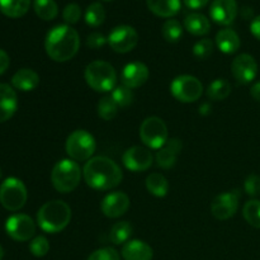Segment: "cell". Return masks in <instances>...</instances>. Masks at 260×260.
Masks as SVG:
<instances>
[{
    "label": "cell",
    "instance_id": "obj_1",
    "mask_svg": "<svg viewBox=\"0 0 260 260\" xmlns=\"http://www.w3.org/2000/svg\"><path fill=\"white\" fill-rule=\"evenodd\" d=\"M85 183L95 190H109L118 187L122 182L121 168L107 156L91 157L83 169Z\"/></svg>",
    "mask_w": 260,
    "mask_h": 260
},
{
    "label": "cell",
    "instance_id": "obj_2",
    "mask_svg": "<svg viewBox=\"0 0 260 260\" xmlns=\"http://www.w3.org/2000/svg\"><path fill=\"white\" fill-rule=\"evenodd\" d=\"M46 53L56 62H66L78 53L80 37L73 27L68 24L56 25L48 30L45 40Z\"/></svg>",
    "mask_w": 260,
    "mask_h": 260
},
{
    "label": "cell",
    "instance_id": "obj_3",
    "mask_svg": "<svg viewBox=\"0 0 260 260\" xmlns=\"http://www.w3.org/2000/svg\"><path fill=\"white\" fill-rule=\"evenodd\" d=\"M71 221V208L63 201L46 202L37 212L38 226L47 234L61 233Z\"/></svg>",
    "mask_w": 260,
    "mask_h": 260
},
{
    "label": "cell",
    "instance_id": "obj_4",
    "mask_svg": "<svg viewBox=\"0 0 260 260\" xmlns=\"http://www.w3.org/2000/svg\"><path fill=\"white\" fill-rule=\"evenodd\" d=\"M86 84L93 90L107 93L116 88L117 73L113 66L103 60H95L89 63L84 73Z\"/></svg>",
    "mask_w": 260,
    "mask_h": 260
},
{
    "label": "cell",
    "instance_id": "obj_5",
    "mask_svg": "<svg viewBox=\"0 0 260 260\" xmlns=\"http://www.w3.org/2000/svg\"><path fill=\"white\" fill-rule=\"evenodd\" d=\"M81 179V169L74 160L63 159L53 167L51 182L57 192L70 193L76 189Z\"/></svg>",
    "mask_w": 260,
    "mask_h": 260
},
{
    "label": "cell",
    "instance_id": "obj_6",
    "mask_svg": "<svg viewBox=\"0 0 260 260\" xmlns=\"http://www.w3.org/2000/svg\"><path fill=\"white\" fill-rule=\"evenodd\" d=\"M66 152L74 161H86L91 159L96 149L93 135L85 129H76L66 140Z\"/></svg>",
    "mask_w": 260,
    "mask_h": 260
},
{
    "label": "cell",
    "instance_id": "obj_7",
    "mask_svg": "<svg viewBox=\"0 0 260 260\" xmlns=\"http://www.w3.org/2000/svg\"><path fill=\"white\" fill-rule=\"evenodd\" d=\"M27 188L18 178H7L0 185V203L8 211H19L27 202Z\"/></svg>",
    "mask_w": 260,
    "mask_h": 260
},
{
    "label": "cell",
    "instance_id": "obj_8",
    "mask_svg": "<svg viewBox=\"0 0 260 260\" xmlns=\"http://www.w3.org/2000/svg\"><path fill=\"white\" fill-rule=\"evenodd\" d=\"M140 137L150 149H161L168 141L167 124L159 117H147L140 127Z\"/></svg>",
    "mask_w": 260,
    "mask_h": 260
},
{
    "label": "cell",
    "instance_id": "obj_9",
    "mask_svg": "<svg viewBox=\"0 0 260 260\" xmlns=\"http://www.w3.org/2000/svg\"><path fill=\"white\" fill-rule=\"evenodd\" d=\"M170 91L177 101L182 103L197 102L203 94V84L196 76H177L170 84Z\"/></svg>",
    "mask_w": 260,
    "mask_h": 260
},
{
    "label": "cell",
    "instance_id": "obj_10",
    "mask_svg": "<svg viewBox=\"0 0 260 260\" xmlns=\"http://www.w3.org/2000/svg\"><path fill=\"white\" fill-rule=\"evenodd\" d=\"M108 45L117 53L131 52L139 43V35L131 25L121 24L114 27L108 36Z\"/></svg>",
    "mask_w": 260,
    "mask_h": 260
},
{
    "label": "cell",
    "instance_id": "obj_11",
    "mask_svg": "<svg viewBox=\"0 0 260 260\" xmlns=\"http://www.w3.org/2000/svg\"><path fill=\"white\" fill-rule=\"evenodd\" d=\"M5 231L15 241H28L35 236L36 223L24 213L10 216L5 222Z\"/></svg>",
    "mask_w": 260,
    "mask_h": 260
},
{
    "label": "cell",
    "instance_id": "obj_12",
    "mask_svg": "<svg viewBox=\"0 0 260 260\" xmlns=\"http://www.w3.org/2000/svg\"><path fill=\"white\" fill-rule=\"evenodd\" d=\"M239 200H240L239 190H231V192L218 194L211 203V213L217 220H229L238 211Z\"/></svg>",
    "mask_w": 260,
    "mask_h": 260
},
{
    "label": "cell",
    "instance_id": "obj_13",
    "mask_svg": "<svg viewBox=\"0 0 260 260\" xmlns=\"http://www.w3.org/2000/svg\"><path fill=\"white\" fill-rule=\"evenodd\" d=\"M122 161H123L124 167L131 172H146L147 169L151 168L154 156H152L151 151L146 147L132 146L124 151Z\"/></svg>",
    "mask_w": 260,
    "mask_h": 260
},
{
    "label": "cell",
    "instance_id": "obj_14",
    "mask_svg": "<svg viewBox=\"0 0 260 260\" xmlns=\"http://www.w3.org/2000/svg\"><path fill=\"white\" fill-rule=\"evenodd\" d=\"M231 73L240 84H249L256 78L258 63L249 53H241L234 58L231 63Z\"/></svg>",
    "mask_w": 260,
    "mask_h": 260
},
{
    "label": "cell",
    "instance_id": "obj_15",
    "mask_svg": "<svg viewBox=\"0 0 260 260\" xmlns=\"http://www.w3.org/2000/svg\"><path fill=\"white\" fill-rule=\"evenodd\" d=\"M129 208V198L123 192H113L107 194L101 203V210L109 218L123 216Z\"/></svg>",
    "mask_w": 260,
    "mask_h": 260
},
{
    "label": "cell",
    "instance_id": "obj_16",
    "mask_svg": "<svg viewBox=\"0 0 260 260\" xmlns=\"http://www.w3.org/2000/svg\"><path fill=\"white\" fill-rule=\"evenodd\" d=\"M210 15L217 24L230 25L238 15V3L236 0H213Z\"/></svg>",
    "mask_w": 260,
    "mask_h": 260
},
{
    "label": "cell",
    "instance_id": "obj_17",
    "mask_svg": "<svg viewBox=\"0 0 260 260\" xmlns=\"http://www.w3.org/2000/svg\"><path fill=\"white\" fill-rule=\"evenodd\" d=\"M150 76L149 68L142 62L127 63L122 70L121 80L124 86L129 89H136L144 85Z\"/></svg>",
    "mask_w": 260,
    "mask_h": 260
},
{
    "label": "cell",
    "instance_id": "obj_18",
    "mask_svg": "<svg viewBox=\"0 0 260 260\" xmlns=\"http://www.w3.org/2000/svg\"><path fill=\"white\" fill-rule=\"evenodd\" d=\"M183 149V144L179 139L168 140L167 144L156 152V164L162 169H170L175 165L178 155Z\"/></svg>",
    "mask_w": 260,
    "mask_h": 260
},
{
    "label": "cell",
    "instance_id": "obj_19",
    "mask_svg": "<svg viewBox=\"0 0 260 260\" xmlns=\"http://www.w3.org/2000/svg\"><path fill=\"white\" fill-rule=\"evenodd\" d=\"M18 108L17 93L8 84L0 83V123L14 116Z\"/></svg>",
    "mask_w": 260,
    "mask_h": 260
},
{
    "label": "cell",
    "instance_id": "obj_20",
    "mask_svg": "<svg viewBox=\"0 0 260 260\" xmlns=\"http://www.w3.org/2000/svg\"><path fill=\"white\" fill-rule=\"evenodd\" d=\"M152 256L151 246L141 240L127 241L122 248V258L124 260H151Z\"/></svg>",
    "mask_w": 260,
    "mask_h": 260
},
{
    "label": "cell",
    "instance_id": "obj_21",
    "mask_svg": "<svg viewBox=\"0 0 260 260\" xmlns=\"http://www.w3.org/2000/svg\"><path fill=\"white\" fill-rule=\"evenodd\" d=\"M12 84L20 91H32L40 84V76L32 69H20L13 75Z\"/></svg>",
    "mask_w": 260,
    "mask_h": 260
},
{
    "label": "cell",
    "instance_id": "obj_22",
    "mask_svg": "<svg viewBox=\"0 0 260 260\" xmlns=\"http://www.w3.org/2000/svg\"><path fill=\"white\" fill-rule=\"evenodd\" d=\"M216 45H217L218 50L221 52L226 53V55H231V53H235L240 48V37L234 29L225 28V29H221L216 35Z\"/></svg>",
    "mask_w": 260,
    "mask_h": 260
},
{
    "label": "cell",
    "instance_id": "obj_23",
    "mask_svg": "<svg viewBox=\"0 0 260 260\" xmlns=\"http://www.w3.org/2000/svg\"><path fill=\"white\" fill-rule=\"evenodd\" d=\"M150 12L161 18H172L179 13L182 0H146Z\"/></svg>",
    "mask_w": 260,
    "mask_h": 260
},
{
    "label": "cell",
    "instance_id": "obj_24",
    "mask_svg": "<svg viewBox=\"0 0 260 260\" xmlns=\"http://www.w3.org/2000/svg\"><path fill=\"white\" fill-rule=\"evenodd\" d=\"M184 27L190 35L206 36L211 30V22L206 15L201 13H190L185 17Z\"/></svg>",
    "mask_w": 260,
    "mask_h": 260
},
{
    "label": "cell",
    "instance_id": "obj_25",
    "mask_svg": "<svg viewBox=\"0 0 260 260\" xmlns=\"http://www.w3.org/2000/svg\"><path fill=\"white\" fill-rule=\"evenodd\" d=\"M32 0H0V12L9 18H20L28 12Z\"/></svg>",
    "mask_w": 260,
    "mask_h": 260
},
{
    "label": "cell",
    "instance_id": "obj_26",
    "mask_svg": "<svg viewBox=\"0 0 260 260\" xmlns=\"http://www.w3.org/2000/svg\"><path fill=\"white\" fill-rule=\"evenodd\" d=\"M146 188L155 197H165L169 192V183L160 173H151L146 178Z\"/></svg>",
    "mask_w": 260,
    "mask_h": 260
},
{
    "label": "cell",
    "instance_id": "obj_27",
    "mask_svg": "<svg viewBox=\"0 0 260 260\" xmlns=\"http://www.w3.org/2000/svg\"><path fill=\"white\" fill-rule=\"evenodd\" d=\"M132 233H134V228L128 221H119L112 226L109 239L114 245H121V244H126L129 240Z\"/></svg>",
    "mask_w": 260,
    "mask_h": 260
},
{
    "label": "cell",
    "instance_id": "obj_28",
    "mask_svg": "<svg viewBox=\"0 0 260 260\" xmlns=\"http://www.w3.org/2000/svg\"><path fill=\"white\" fill-rule=\"evenodd\" d=\"M231 93V84L226 79H216L208 85L207 95L211 101H225Z\"/></svg>",
    "mask_w": 260,
    "mask_h": 260
},
{
    "label": "cell",
    "instance_id": "obj_29",
    "mask_svg": "<svg viewBox=\"0 0 260 260\" xmlns=\"http://www.w3.org/2000/svg\"><path fill=\"white\" fill-rule=\"evenodd\" d=\"M33 8L37 17L43 20H52L58 14V7L55 0H35Z\"/></svg>",
    "mask_w": 260,
    "mask_h": 260
},
{
    "label": "cell",
    "instance_id": "obj_30",
    "mask_svg": "<svg viewBox=\"0 0 260 260\" xmlns=\"http://www.w3.org/2000/svg\"><path fill=\"white\" fill-rule=\"evenodd\" d=\"M106 20V9L101 3H93L86 8L85 22L90 27H99Z\"/></svg>",
    "mask_w": 260,
    "mask_h": 260
},
{
    "label": "cell",
    "instance_id": "obj_31",
    "mask_svg": "<svg viewBox=\"0 0 260 260\" xmlns=\"http://www.w3.org/2000/svg\"><path fill=\"white\" fill-rule=\"evenodd\" d=\"M162 37L169 43H177L183 36V27L179 20L168 19L161 28Z\"/></svg>",
    "mask_w": 260,
    "mask_h": 260
},
{
    "label": "cell",
    "instance_id": "obj_32",
    "mask_svg": "<svg viewBox=\"0 0 260 260\" xmlns=\"http://www.w3.org/2000/svg\"><path fill=\"white\" fill-rule=\"evenodd\" d=\"M118 112V106L112 98V95H104L101 98L98 103V114L104 121H112L117 116Z\"/></svg>",
    "mask_w": 260,
    "mask_h": 260
},
{
    "label": "cell",
    "instance_id": "obj_33",
    "mask_svg": "<svg viewBox=\"0 0 260 260\" xmlns=\"http://www.w3.org/2000/svg\"><path fill=\"white\" fill-rule=\"evenodd\" d=\"M243 216L249 225L260 229V201H248L243 208Z\"/></svg>",
    "mask_w": 260,
    "mask_h": 260
},
{
    "label": "cell",
    "instance_id": "obj_34",
    "mask_svg": "<svg viewBox=\"0 0 260 260\" xmlns=\"http://www.w3.org/2000/svg\"><path fill=\"white\" fill-rule=\"evenodd\" d=\"M112 98L114 99V102L117 103V106L121 107V108H126V107L131 106L134 103L135 95L132 93V90L127 86L121 85V86H116L112 91Z\"/></svg>",
    "mask_w": 260,
    "mask_h": 260
},
{
    "label": "cell",
    "instance_id": "obj_35",
    "mask_svg": "<svg viewBox=\"0 0 260 260\" xmlns=\"http://www.w3.org/2000/svg\"><path fill=\"white\" fill-rule=\"evenodd\" d=\"M213 53V42L210 38H203L193 46V55L198 60H207Z\"/></svg>",
    "mask_w": 260,
    "mask_h": 260
},
{
    "label": "cell",
    "instance_id": "obj_36",
    "mask_svg": "<svg viewBox=\"0 0 260 260\" xmlns=\"http://www.w3.org/2000/svg\"><path fill=\"white\" fill-rule=\"evenodd\" d=\"M29 250L37 258H42L50 251V243L45 236H37L30 241Z\"/></svg>",
    "mask_w": 260,
    "mask_h": 260
},
{
    "label": "cell",
    "instance_id": "obj_37",
    "mask_svg": "<svg viewBox=\"0 0 260 260\" xmlns=\"http://www.w3.org/2000/svg\"><path fill=\"white\" fill-rule=\"evenodd\" d=\"M62 18L68 24H75L81 18V8L76 3H71L65 7L62 12Z\"/></svg>",
    "mask_w": 260,
    "mask_h": 260
},
{
    "label": "cell",
    "instance_id": "obj_38",
    "mask_svg": "<svg viewBox=\"0 0 260 260\" xmlns=\"http://www.w3.org/2000/svg\"><path fill=\"white\" fill-rule=\"evenodd\" d=\"M88 260H121V256L116 249L102 248L91 253Z\"/></svg>",
    "mask_w": 260,
    "mask_h": 260
},
{
    "label": "cell",
    "instance_id": "obj_39",
    "mask_svg": "<svg viewBox=\"0 0 260 260\" xmlns=\"http://www.w3.org/2000/svg\"><path fill=\"white\" fill-rule=\"evenodd\" d=\"M244 189L251 197H258L260 196V177L256 174H250L245 179L244 183Z\"/></svg>",
    "mask_w": 260,
    "mask_h": 260
},
{
    "label": "cell",
    "instance_id": "obj_40",
    "mask_svg": "<svg viewBox=\"0 0 260 260\" xmlns=\"http://www.w3.org/2000/svg\"><path fill=\"white\" fill-rule=\"evenodd\" d=\"M107 42H108V40L102 33L98 32L90 33L86 38V45H88V47L93 48V50H98V48L103 47Z\"/></svg>",
    "mask_w": 260,
    "mask_h": 260
},
{
    "label": "cell",
    "instance_id": "obj_41",
    "mask_svg": "<svg viewBox=\"0 0 260 260\" xmlns=\"http://www.w3.org/2000/svg\"><path fill=\"white\" fill-rule=\"evenodd\" d=\"M9 63H10L9 56H8V53L5 52L4 50H2V48H0V75H2V74H4L5 71L8 70V68H9Z\"/></svg>",
    "mask_w": 260,
    "mask_h": 260
},
{
    "label": "cell",
    "instance_id": "obj_42",
    "mask_svg": "<svg viewBox=\"0 0 260 260\" xmlns=\"http://www.w3.org/2000/svg\"><path fill=\"white\" fill-rule=\"evenodd\" d=\"M210 0H183L185 5H187L189 9H201V8L206 7L208 4Z\"/></svg>",
    "mask_w": 260,
    "mask_h": 260
},
{
    "label": "cell",
    "instance_id": "obj_43",
    "mask_svg": "<svg viewBox=\"0 0 260 260\" xmlns=\"http://www.w3.org/2000/svg\"><path fill=\"white\" fill-rule=\"evenodd\" d=\"M250 32L256 40L260 41V15L255 17L250 24Z\"/></svg>",
    "mask_w": 260,
    "mask_h": 260
},
{
    "label": "cell",
    "instance_id": "obj_44",
    "mask_svg": "<svg viewBox=\"0 0 260 260\" xmlns=\"http://www.w3.org/2000/svg\"><path fill=\"white\" fill-rule=\"evenodd\" d=\"M250 94L256 102H260V81L259 83H255L250 89Z\"/></svg>",
    "mask_w": 260,
    "mask_h": 260
},
{
    "label": "cell",
    "instance_id": "obj_45",
    "mask_svg": "<svg viewBox=\"0 0 260 260\" xmlns=\"http://www.w3.org/2000/svg\"><path fill=\"white\" fill-rule=\"evenodd\" d=\"M3 256H4V249H3V246L0 245V260L3 259Z\"/></svg>",
    "mask_w": 260,
    "mask_h": 260
},
{
    "label": "cell",
    "instance_id": "obj_46",
    "mask_svg": "<svg viewBox=\"0 0 260 260\" xmlns=\"http://www.w3.org/2000/svg\"><path fill=\"white\" fill-rule=\"evenodd\" d=\"M0 178H2V168H0Z\"/></svg>",
    "mask_w": 260,
    "mask_h": 260
},
{
    "label": "cell",
    "instance_id": "obj_47",
    "mask_svg": "<svg viewBox=\"0 0 260 260\" xmlns=\"http://www.w3.org/2000/svg\"><path fill=\"white\" fill-rule=\"evenodd\" d=\"M103 2H111V0H103Z\"/></svg>",
    "mask_w": 260,
    "mask_h": 260
}]
</instances>
